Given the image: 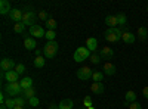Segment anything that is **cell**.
<instances>
[{"mask_svg":"<svg viewBox=\"0 0 148 109\" xmlns=\"http://www.w3.org/2000/svg\"><path fill=\"white\" fill-rule=\"evenodd\" d=\"M121 35H123V30L121 28H108L105 32H104V37L107 41L110 43H117L121 40Z\"/></svg>","mask_w":148,"mask_h":109,"instance_id":"cell-1","label":"cell"},{"mask_svg":"<svg viewBox=\"0 0 148 109\" xmlns=\"http://www.w3.org/2000/svg\"><path fill=\"white\" fill-rule=\"evenodd\" d=\"M90 50L88 49V47H77V49H76V52H74V60H76V62H83V60H86V59H89L90 58Z\"/></svg>","mask_w":148,"mask_h":109,"instance_id":"cell-2","label":"cell"},{"mask_svg":"<svg viewBox=\"0 0 148 109\" xmlns=\"http://www.w3.org/2000/svg\"><path fill=\"white\" fill-rule=\"evenodd\" d=\"M43 53H45L46 59H53L58 53V43L56 41H47L45 49H43Z\"/></svg>","mask_w":148,"mask_h":109,"instance_id":"cell-3","label":"cell"},{"mask_svg":"<svg viewBox=\"0 0 148 109\" xmlns=\"http://www.w3.org/2000/svg\"><path fill=\"white\" fill-rule=\"evenodd\" d=\"M36 19H37V16H36V12L34 10H25L24 12V16H22V24L24 25H28L30 28L33 27V25H36Z\"/></svg>","mask_w":148,"mask_h":109,"instance_id":"cell-4","label":"cell"},{"mask_svg":"<svg viewBox=\"0 0 148 109\" xmlns=\"http://www.w3.org/2000/svg\"><path fill=\"white\" fill-rule=\"evenodd\" d=\"M5 90L9 96H15V97L16 96H21V91H22L19 83H8L5 86Z\"/></svg>","mask_w":148,"mask_h":109,"instance_id":"cell-5","label":"cell"},{"mask_svg":"<svg viewBox=\"0 0 148 109\" xmlns=\"http://www.w3.org/2000/svg\"><path fill=\"white\" fill-rule=\"evenodd\" d=\"M92 75H93V72H92V69H90L89 66H82V68L77 71V78H79V80H83V81L92 78Z\"/></svg>","mask_w":148,"mask_h":109,"instance_id":"cell-6","label":"cell"},{"mask_svg":"<svg viewBox=\"0 0 148 109\" xmlns=\"http://www.w3.org/2000/svg\"><path fill=\"white\" fill-rule=\"evenodd\" d=\"M15 66H16V64L14 62V59H10V58H5V59H2V62H0V68H2L3 72L15 69Z\"/></svg>","mask_w":148,"mask_h":109,"instance_id":"cell-7","label":"cell"},{"mask_svg":"<svg viewBox=\"0 0 148 109\" xmlns=\"http://www.w3.org/2000/svg\"><path fill=\"white\" fill-rule=\"evenodd\" d=\"M30 34L33 35L34 39H42V37H45V35H46V31L43 30L42 25L36 24V25H33V27L30 28Z\"/></svg>","mask_w":148,"mask_h":109,"instance_id":"cell-8","label":"cell"},{"mask_svg":"<svg viewBox=\"0 0 148 109\" xmlns=\"http://www.w3.org/2000/svg\"><path fill=\"white\" fill-rule=\"evenodd\" d=\"M99 56H101V59H107V60H110V59H113V58H114V50L111 49V47H108V46H104L102 49L99 50Z\"/></svg>","mask_w":148,"mask_h":109,"instance_id":"cell-9","label":"cell"},{"mask_svg":"<svg viewBox=\"0 0 148 109\" xmlns=\"http://www.w3.org/2000/svg\"><path fill=\"white\" fill-rule=\"evenodd\" d=\"M3 77L8 83H18V78H19V74L15 71V69H12V71H8V72H3Z\"/></svg>","mask_w":148,"mask_h":109,"instance_id":"cell-10","label":"cell"},{"mask_svg":"<svg viewBox=\"0 0 148 109\" xmlns=\"http://www.w3.org/2000/svg\"><path fill=\"white\" fill-rule=\"evenodd\" d=\"M22 16H24V12H21L19 9H12V10H10V14H9V18L14 21L15 24L22 22Z\"/></svg>","mask_w":148,"mask_h":109,"instance_id":"cell-11","label":"cell"},{"mask_svg":"<svg viewBox=\"0 0 148 109\" xmlns=\"http://www.w3.org/2000/svg\"><path fill=\"white\" fill-rule=\"evenodd\" d=\"M121 40L125 41L126 44H133L136 37H135V34H132L130 31H123V35H121Z\"/></svg>","mask_w":148,"mask_h":109,"instance_id":"cell-12","label":"cell"},{"mask_svg":"<svg viewBox=\"0 0 148 109\" xmlns=\"http://www.w3.org/2000/svg\"><path fill=\"white\" fill-rule=\"evenodd\" d=\"M105 24L110 28H117V25H119L117 15H108V16H105Z\"/></svg>","mask_w":148,"mask_h":109,"instance_id":"cell-13","label":"cell"},{"mask_svg":"<svg viewBox=\"0 0 148 109\" xmlns=\"http://www.w3.org/2000/svg\"><path fill=\"white\" fill-rule=\"evenodd\" d=\"M90 90H92V93H95V94H104V91H105L104 83H92Z\"/></svg>","mask_w":148,"mask_h":109,"instance_id":"cell-14","label":"cell"},{"mask_svg":"<svg viewBox=\"0 0 148 109\" xmlns=\"http://www.w3.org/2000/svg\"><path fill=\"white\" fill-rule=\"evenodd\" d=\"M24 47H25L27 50H36L37 44H36L34 37H25L24 39Z\"/></svg>","mask_w":148,"mask_h":109,"instance_id":"cell-15","label":"cell"},{"mask_svg":"<svg viewBox=\"0 0 148 109\" xmlns=\"http://www.w3.org/2000/svg\"><path fill=\"white\" fill-rule=\"evenodd\" d=\"M102 71H104V74H105V75H114L117 69H116V65H114V64H111V62H105V64H104V69H102Z\"/></svg>","mask_w":148,"mask_h":109,"instance_id":"cell-16","label":"cell"},{"mask_svg":"<svg viewBox=\"0 0 148 109\" xmlns=\"http://www.w3.org/2000/svg\"><path fill=\"white\" fill-rule=\"evenodd\" d=\"M10 10H12L10 3L8 2V0H2V2H0V14L6 15V14H10Z\"/></svg>","mask_w":148,"mask_h":109,"instance_id":"cell-17","label":"cell"},{"mask_svg":"<svg viewBox=\"0 0 148 109\" xmlns=\"http://www.w3.org/2000/svg\"><path fill=\"white\" fill-rule=\"evenodd\" d=\"M86 47L93 53L96 49H98V40L96 39H93V37H89L88 40H86Z\"/></svg>","mask_w":148,"mask_h":109,"instance_id":"cell-18","label":"cell"},{"mask_svg":"<svg viewBox=\"0 0 148 109\" xmlns=\"http://www.w3.org/2000/svg\"><path fill=\"white\" fill-rule=\"evenodd\" d=\"M21 89H22V91L24 90H27V89H31L33 87V78H30V77H24L22 80H21Z\"/></svg>","mask_w":148,"mask_h":109,"instance_id":"cell-19","label":"cell"},{"mask_svg":"<svg viewBox=\"0 0 148 109\" xmlns=\"http://www.w3.org/2000/svg\"><path fill=\"white\" fill-rule=\"evenodd\" d=\"M125 100H126V106L133 103V102H136V93H135L133 90H129L126 94H125Z\"/></svg>","mask_w":148,"mask_h":109,"instance_id":"cell-20","label":"cell"},{"mask_svg":"<svg viewBox=\"0 0 148 109\" xmlns=\"http://www.w3.org/2000/svg\"><path fill=\"white\" fill-rule=\"evenodd\" d=\"M74 103L71 99H64V100H61L59 105H58V109H73Z\"/></svg>","mask_w":148,"mask_h":109,"instance_id":"cell-21","label":"cell"},{"mask_svg":"<svg viewBox=\"0 0 148 109\" xmlns=\"http://www.w3.org/2000/svg\"><path fill=\"white\" fill-rule=\"evenodd\" d=\"M117 19H119V27L125 28V27L127 25V18H126L125 14H119V15H117Z\"/></svg>","mask_w":148,"mask_h":109,"instance_id":"cell-22","label":"cell"},{"mask_svg":"<svg viewBox=\"0 0 148 109\" xmlns=\"http://www.w3.org/2000/svg\"><path fill=\"white\" fill-rule=\"evenodd\" d=\"M33 64H34L36 68H43V66H45V56H37V58H34Z\"/></svg>","mask_w":148,"mask_h":109,"instance_id":"cell-23","label":"cell"},{"mask_svg":"<svg viewBox=\"0 0 148 109\" xmlns=\"http://www.w3.org/2000/svg\"><path fill=\"white\" fill-rule=\"evenodd\" d=\"M92 80H93V83H102V80H104V72L95 71L93 75H92Z\"/></svg>","mask_w":148,"mask_h":109,"instance_id":"cell-24","label":"cell"},{"mask_svg":"<svg viewBox=\"0 0 148 109\" xmlns=\"http://www.w3.org/2000/svg\"><path fill=\"white\" fill-rule=\"evenodd\" d=\"M34 96H36L34 87L27 89V90H24V91H22V97H24V99H31V97H34Z\"/></svg>","mask_w":148,"mask_h":109,"instance_id":"cell-25","label":"cell"},{"mask_svg":"<svg viewBox=\"0 0 148 109\" xmlns=\"http://www.w3.org/2000/svg\"><path fill=\"white\" fill-rule=\"evenodd\" d=\"M138 35H139V40H147L148 39V30L144 28V27H139L138 28Z\"/></svg>","mask_w":148,"mask_h":109,"instance_id":"cell-26","label":"cell"},{"mask_svg":"<svg viewBox=\"0 0 148 109\" xmlns=\"http://www.w3.org/2000/svg\"><path fill=\"white\" fill-rule=\"evenodd\" d=\"M45 25H46L47 31H55V30H56V21L51 18L47 22H45Z\"/></svg>","mask_w":148,"mask_h":109,"instance_id":"cell-27","label":"cell"},{"mask_svg":"<svg viewBox=\"0 0 148 109\" xmlns=\"http://www.w3.org/2000/svg\"><path fill=\"white\" fill-rule=\"evenodd\" d=\"M14 31H15L16 34H24V31H25V25H24L22 22L15 24V25H14Z\"/></svg>","mask_w":148,"mask_h":109,"instance_id":"cell-28","label":"cell"},{"mask_svg":"<svg viewBox=\"0 0 148 109\" xmlns=\"http://www.w3.org/2000/svg\"><path fill=\"white\" fill-rule=\"evenodd\" d=\"M89 59H90V62H92L93 65H98V64H99V62H101V56H99V55H98V53H92Z\"/></svg>","mask_w":148,"mask_h":109,"instance_id":"cell-29","label":"cell"},{"mask_svg":"<svg viewBox=\"0 0 148 109\" xmlns=\"http://www.w3.org/2000/svg\"><path fill=\"white\" fill-rule=\"evenodd\" d=\"M45 37L47 39V41H55L56 32H55V31H46V35H45Z\"/></svg>","mask_w":148,"mask_h":109,"instance_id":"cell-30","label":"cell"},{"mask_svg":"<svg viewBox=\"0 0 148 109\" xmlns=\"http://www.w3.org/2000/svg\"><path fill=\"white\" fill-rule=\"evenodd\" d=\"M39 19H42V21L47 22V21L51 19V18H49V14H47L46 10H40V12H39Z\"/></svg>","mask_w":148,"mask_h":109,"instance_id":"cell-31","label":"cell"},{"mask_svg":"<svg viewBox=\"0 0 148 109\" xmlns=\"http://www.w3.org/2000/svg\"><path fill=\"white\" fill-rule=\"evenodd\" d=\"M5 105L8 106V109H15V108H16V105H15V99H10V97L6 99Z\"/></svg>","mask_w":148,"mask_h":109,"instance_id":"cell-32","label":"cell"},{"mask_svg":"<svg viewBox=\"0 0 148 109\" xmlns=\"http://www.w3.org/2000/svg\"><path fill=\"white\" fill-rule=\"evenodd\" d=\"M14 99H15V105H16V106L24 108V105H25V99L21 97V96H16V97H14Z\"/></svg>","mask_w":148,"mask_h":109,"instance_id":"cell-33","label":"cell"},{"mask_svg":"<svg viewBox=\"0 0 148 109\" xmlns=\"http://www.w3.org/2000/svg\"><path fill=\"white\" fill-rule=\"evenodd\" d=\"M83 106L84 108L92 106V97H90V96H84V97H83Z\"/></svg>","mask_w":148,"mask_h":109,"instance_id":"cell-34","label":"cell"},{"mask_svg":"<svg viewBox=\"0 0 148 109\" xmlns=\"http://www.w3.org/2000/svg\"><path fill=\"white\" fill-rule=\"evenodd\" d=\"M15 71L18 72V74H24V72H25V65H22V64H18V65L15 66Z\"/></svg>","mask_w":148,"mask_h":109,"instance_id":"cell-35","label":"cell"},{"mask_svg":"<svg viewBox=\"0 0 148 109\" xmlns=\"http://www.w3.org/2000/svg\"><path fill=\"white\" fill-rule=\"evenodd\" d=\"M28 103H30V106H33V108H36V106H39V99L36 97H31V99H28Z\"/></svg>","mask_w":148,"mask_h":109,"instance_id":"cell-36","label":"cell"},{"mask_svg":"<svg viewBox=\"0 0 148 109\" xmlns=\"http://www.w3.org/2000/svg\"><path fill=\"white\" fill-rule=\"evenodd\" d=\"M127 108H129V109H142V106H141L138 102H133V103L127 105Z\"/></svg>","mask_w":148,"mask_h":109,"instance_id":"cell-37","label":"cell"},{"mask_svg":"<svg viewBox=\"0 0 148 109\" xmlns=\"http://www.w3.org/2000/svg\"><path fill=\"white\" fill-rule=\"evenodd\" d=\"M142 94H144V97H145V99H148V86H147V87H144Z\"/></svg>","mask_w":148,"mask_h":109,"instance_id":"cell-38","label":"cell"},{"mask_svg":"<svg viewBox=\"0 0 148 109\" xmlns=\"http://www.w3.org/2000/svg\"><path fill=\"white\" fill-rule=\"evenodd\" d=\"M5 102H6V96H5V94H0V103L3 105Z\"/></svg>","mask_w":148,"mask_h":109,"instance_id":"cell-39","label":"cell"},{"mask_svg":"<svg viewBox=\"0 0 148 109\" xmlns=\"http://www.w3.org/2000/svg\"><path fill=\"white\" fill-rule=\"evenodd\" d=\"M34 52H36V58L37 56H42V53H43V50H40V49H36Z\"/></svg>","mask_w":148,"mask_h":109,"instance_id":"cell-40","label":"cell"},{"mask_svg":"<svg viewBox=\"0 0 148 109\" xmlns=\"http://www.w3.org/2000/svg\"><path fill=\"white\" fill-rule=\"evenodd\" d=\"M49 108H51V109H58V106L55 103H51V106H49Z\"/></svg>","mask_w":148,"mask_h":109,"instance_id":"cell-41","label":"cell"},{"mask_svg":"<svg viewBox=\"0 0 148 109\" xmlns=\"http://www.w3.org/2000/svg\"><path fill=\"white\" fill-rule=\"evenodd\" d=\"M0 109H8V106H6V105H5V103H3V105H2V106H0Z\"/></svg>","mask_w":148,"mask_h":109,"instance_id":"cell-42","label":"cell"},{"mask_svg":"<svg viewBox=\"0 0 148 109\" xmlns=\"http://www.w3.org/2000/svg\"><path fill=\"white\" fill-rule=\"evenodd\" d=\"M86 109H95V108L93 106H89V108H86Z\"/></svg>","mask_w":148,"mask_h":109,"instance_id":"cell-43","label":"cell"},{"mask_svg":"<svg viewBox=\"0 0 148 109\" xmlns=\"http://www.w3.org/2000/svg\"><path fill=\"white\" fill-rule=\"evenodd\" d=\"M15 109H24V108H21V106H16V108H15Z\"/></svg>","mask_w":148,"mask_h":109,"instance_id":"cell-44","label":"cell"},{"mask_svg":"<svg viewBox=\"0 0 148 109\" xmlns=\"http://www.w3.org/2000/svg\"><path fill=\"white\" fill-rule=\"evenodd\" d=\"M80 109H86V108H80Z\"/></svg>","mask_w":148,"mask_h":109,"instance_id":"cell-45","label":"cell"},{"mask_svg":"<svg viewBox=\"0 0 148 109\" xmlns=\"http://www.w3.org/2000/svg\"><path fill=\"white\" fill-rule=\"evenodd\" d=\"M147 10H148V7H147Z\"/></svg>","mask_w":148,"mask_h":109,"instance_id":"cell-46","label":"cell"}]
</instances>
